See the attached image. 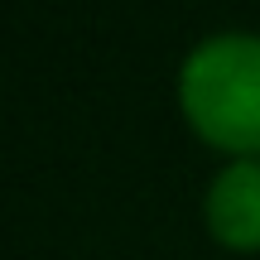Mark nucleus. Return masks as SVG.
I'll return each instance as SVG.
<instances>
[{
  "mask_svg": "<svg viewBox=\"0 0 260 260\" xmlns=\"http://www.w3.org/2000/svg\"><path fill=\"white\" fill-rule=\"evenodd\" d=\"M203 222L226 251H260V159H226L203 193Z\"/></svg>",
  "mask_w": 260,
  "mask_h": 260,
  "instance_id": "nucleus-2",
  "label": "nucleus"
},
{
  "mask_svg": "<svg viewBox=\"0 0 260 260\" xmlns=\"http://www.w3.org/2000/svg\"><path fill=\"white\" fill-rule=\"evenodd\" d=\"M178 106L198 140L232 159H260V34L222 29L188 48Z\"/></svg>",
  "mask_w": 260,
  "mask_h": 260,
  "instance_id": "nucleus-1",
  "label": "nucleus"
}]
</instances>
